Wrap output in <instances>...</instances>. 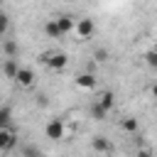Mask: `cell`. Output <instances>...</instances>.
Masks as SVG:
<instances>
[{"mask_svg":"<svg viewBox=\"0 0 157 157\" xmlns=\"http://www.w3.org/2000/svg\"><path fill=\"white\" fill-rule=\"evenodd\" d=\"M39 61H42L47 69H52V71H64L66 64H69V56H66L64 52H59V49H52V52H44V54L39 56Z\"/></svg>","mask_w":157,"mask_h":157,"instance_id":"1","label":"cell"},{"mask_svg":"<svg viewBox=\"0 0 157 157\" xmlns=\"http://www.w3.org/2000/svg\"><path fill=\"white\" fill-rule=\"evenodd\" d=\"M44 135L49 140H64L66 137V123H64V118H52L44 125Z\"/></svg>","mask_w":157,"mask_h":157,"instance_id":"2","label":"cell"},{"mask_svg":"<svg viewBox=\"0 0 157 157\" xmlns=\"http://www.w3.org/2000/svg\"><path fill=\"white\" fill-rule=\"evenodd\" d=\"M74 32L78 34V39H91V37L96 34V22H93L91 17H78Z\"/></svg>","mask_w":157,"mask_h":157,"instance_id":"3","label":"cell"},{"mask_svg":"<svg viewBox=\"0 0 157 157\" xmlns=\"http://www.w3.org/2000/svg\"><path fill=\"white\" fill-rule=\"evenodd\" d=\"M15 142H17V132L7 125V128H0V150L2 152H10L12 147H15Z\"/></svg>","mask_w":157,"mask_h":157,"instance_id":"4","label":"cell"},{"mask_svg":"<svg viewBox=\"0 0 157 157\" xmlns=\"http://www.w3.org/2000/svg\"><path fill=\"white\" fill-rule=\"evenodd\" d=\"M42 29H44V34H47L49 39H61V37L66 34V32L61 29V25H59V20H56V17H54V20H47Z\"/></svg>","mask_w":157,"mask_h":157,"instance_id":"5","label":"cell"},{"mask_svg":"<svg viewBox=\"0 0 157 157\" xmlns=\"http://www.w3.org/2000/svg\"><path fill=\"white\" fill-rule=\"evenodd\" d=\"M15 81H17L22 88H32V86H34V71H32V69H27V66H20V71H17Z\"/></svg>","mask_w":157,"mask_h":157,"instance_id":"6","label":"cell"},{"mask_svg":"<svg viewBox=\"0 0 157 157\" xmlns=\"http://www.w3.org/2000/svg\"><path fill=\"white\" fill-rule=\"evenodd\" d=\"M96 83H98V81H96V76H93L91 71H83V74H78V76H76V86H78V88H83V91H93V88H96Z\"/></svg>","mask_w":157,"mask_h":157,"instance_id":"7","label":"cell"},{"mask_svg":"<svg viewBox=\"0 0 157 157\" xmlns=\"http://www.w3.org/2000/svg\"><path fill=\"white\" fill-rule=\"evenodd\" d=\"M91 147H93L98 155H108V152H110V140H108L105 135H96V137L91 140Z\"/></svg>","mask_w":157,"mask_h":157,"instance_id":"8","label":"cell"},{"mask_svg":"<svg viewBox=\"0 0 157 157\" xmlns=\"http://www.w3.org/2000/svg\"><path fill=\"white\" fill-rule=\"evenodd\" d=\"M120 128H123L128 135H137V132H140V123H137V118H132V115H125V118L120 120Z\"/></svg>","mask_w":157,"mask_h":157,"instance_id":"9","label":"cell"},{"mask_svg":"<svg viewBox=\"0 0 157 157\" xmlns=\"http://www.w3.org/2000/svg\"><path fill=\"white\" fill-rule=\"evenodd\" d=\"M105 110H113V105H115V93L113 91H98V98H96Z\"/></svg>","mask_w":157,"mask_h":157,"instance_id":"10","label":"cell"},{"mask_svg":"<svg viewBox=\"0 0 157 157\" xmlns=\"http://www.w3.org/2000/svg\"><path fill=\"white\" fill-rule=\"evenodd\" d=\"M17 71H20L17 59H5V61H2V74H5L7 78H15V76H17Z\"/></svg>","mask_w":157,"mask_h":157,"instance_id":"11","label":"cell"},{"mask_svg":"<svg viewBox=\"0 0 157 157\" xmlns=\"http://www.w3.org/2000/svg\"><path fill=\"white\" fill-rule=\"evenodd\" d=\"M56 20H59V25H61V29H64L66 34L76 29V17H71V15H59Z\"/></svg>","mask_w":157,"mask_h":157,"instance_id":"12","label":"cell"},{"mask_svg":"<svg viewBox=\"0 0 157 157\" xmlns=\"http://www.w3.org/2000/svg\"><path fill=\"white\" fill-rule=\"evenodd\" d=\"M2 52H5V59H15L17 52H20V47H17V42H12V39L5 37V42H2Z\"/></svg>","mask_w":157,"mask_h":157,"instance_id":"13","label":"cell"},{"mask_svg":"<svg viewBox=\"0 0 157 157\" xmlns=\"http://www.w3.org/2000/svg\"><path fill=\"white\" fill-rule=\"evenodd\" d=\"M108 113H110V110H105L98 101L91 105V118H96V120H105V115H108Z\"/></svg>","mask_w":157,"mask_h":157,"instance_id":"14","label":"cell"},{"mask_svg":"<svg viewBox=\"0 0 157 157\" xmlns=\"http://www.w3.org/2000/svg\"><path fill=\"white\" fill-rule=\"evenodd\" d=\"M10 120H12V110H10L7 105H2V108H0V128H7Z\"/></svg>","mask_w":157,"mask_h":157,"instance_id":"15","label":"cell"},{"mask_svg":"<svg viewBox=\"0 0 157 157\" xmlns=\"http://www.w3.org/2000/svg\"><path fill=\"white\" fill-rule=\"evenodd\" d=\"M145 64H147L150 69H157V47L150 49V52H145Z\"/></svg>","mask_w":157,"mask_h":157,"instance_id":"16","label":"cell"},{"mask_svg":"<svg viewBox=\"0 0 157 157\" xmlns=\"http://www.w3.org/2000/svg\"><path fill=\"white\" fill-rule=\"evenodd\" d=\"M7 29H10V17L2 12V15H0V34L7 37Z\"/></svg>","mask_w":157,"mask_h":157,"instance_id":"17","label":"cell"},{"mask_svg":"<svg viewBox=\"0 0 157 157\" xmlns=\"http://www.w3.org/2000/svg\"><path fill=\"white\" fill-rule=\"evenodd\" d=\"M93 59H96V61H108V49H103V47L96 49V52H93Z\"/></svg>","mask_w":157,"mask_h":157,"instance_id":"18","label":"cell"},{"mask_svg":"<svg viewBox=\"0 0 157 157\" xmlns=\"http://www.w3.org/2000/svg\"><path fill=\"white\" fill-rule=\"evenodd\" d=\"M132 157H155V155H152V150L140 147V150H135V155H132Z\"/></svg>","mask_w":157,"mask_h":157,"instance_id":"19","label":"cell"},{"mask_svg":"<svg viewBox=\"0 0 157 157\" xmlns=\"http://www.w3.org/2000/svg\"><path fill=\"white\" fill-rule=\"evenodd\" d=\"M37 103H39V105H47V96L39 93V96H37Z\"/></svg>","mask_w":157,"mask_h":157,"instance_id":"20","label":"cell"},{"mask_svg":"<svg viewBox=\"0 0 157 157\" xmlns=\"http://www.w3.org/2000/svg\"><path fill=\"white\" fill-rule=\"evenodd\" d=\"M150 93H152V98H157V83H152V86H150Z\"/></svg>","mask_w":157,"mask_h":157,"instance_id":"21","label":"cell"},{"mask_svg":"<svg viewBox=\"0 0 157 157\" xmlns=\"http://www.w3.org/2000/svg\"><path fill=\"white\" fill-rule=\"evenodd\" d=\"M37 157H47V155H37Z\"/></svg>","mask_w":157,"mask_h":157,"instance_id":"22","label":"cell"}]
</instances>
